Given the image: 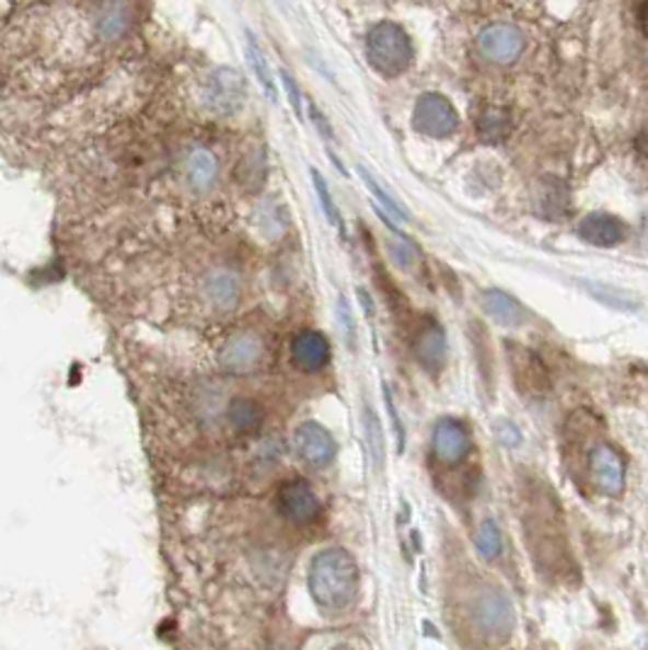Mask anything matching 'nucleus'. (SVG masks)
<instances>
[{
    "mask_svg": "<svg viewBox=\"0 0 648 650\" xmlns=\"http://www.w3.org/2000/svg\"><path fill=\"white\" fill-rule=\"evenodd\" d=\"M308 588L324 612H342L359 594V566L344 548H327L310 562Z\"/></svg>",
    "mask_w": 648,
    "mask_h": 650,
    "instance_id": "f257e3e1",
    "label": "nucleus"
},
{
    "mask_svg": "<svg viewBox=\"0 0 648 650\" xmlns=\"http://www.w3.org/2000/svg\"><path fill=\"white\" fill-rule=\"evenodd\" d=\"M366 57L378 73L395 79L409 69L415 51L403 27L395 23H378L366 37Z\"/></svg>",
    "mask_w": 648,
    "mask_h": 650,
    "instance_id": "f03ea898",
    "label": "nucleus"
},
{
    "mask_svg": "<svg viewBox=\"0 0 648 650\" xmlns=\"http://www.w3.org/2000/svg\"><path fill=\"white\" fill-rule=\"evenodd\" d=\"M473 624L481 634L495 638V641H502L512 634L514 628V606L500 590H483L475 594L473 606Z\"/></svg>",
    "mask_w": 648,
    "mask_h": 650,
    "instance_id": "7ed1b4c3",
    "label": "nucleus"
},
{
    "mask_svg": "<svg viewBox=\"0 0 648 650\" xmlns=\"http://www.w3.org/2000/svg\"><path fill=\"white\" fill-rule=\"evenodd\" d=\"M244 97H246L244 79L236 69L220 67L205 79L202 103L212 115L230 117L234 113H240V107L244 105Z\"/></svg>",
    "mask_w": 648,
    "mask_h": 650,
    "instance_id": "20e7f679",
    "label": "nucleus"
},
{
    "mask_svg": "<svg viewBox=\"0 0 648 650\" xmlns=\"http://www.w3.org/2000/svg\"><path fill=\"white\" fill-rule=\"evenodd\" d=\"M198 295L202 305L208 307V312L218 314V317H224V314H232L236 307H240L242 280L232 268L227 266L210 268L200 280Z\"/></svg>",
    "mask_w": 648,
    "mask_h": 650,
    "instance_id": "39448f33",
    "label": "nucleus"
},
{
    "mask_svg": "<svg viewBox=\"0 0 648 650\" xmlns=\"http://www.w3.org/2000/svg\"><path fill=\"white\" fill-rule=\"evenodd\" d=\"M413 125H415L417 132L441 139V137H449V135L456 132L459 115H456V111H453V105L447 101L444 95L425 93L415 105Z\"/></svg>",
    "mask_w": 648,
    "mask_h": 650,
    "instance_id": "423d86ee",
    "label": "nucleus"
},
{
    "mask_svg": "<svg viewBox=\"0 0 648 650\" xmlns=\"http://www.w3.org/2000/svg\"><path fill=\"white\" fill-rule=\"evenodd\" d=\"M276 504L280 516L296 526H305L320 516V497L305 480H293L280 487Z\"/></svg>",
    "mask_w": 648,
    "mask_h": 650,
    "instance_id": "0eeeda50",
    "label": "nucleus"
},
{
    "mask_svg": "<svg viewBox=\"0 0 648 650\" xmlns=\"http://www.w3.org/2000/svg\"><path fill=\"white\" fill-rule=\"evenodd\" d=\"M293 446L310 468H327L337 456V443H334L332 433L317 421H302L293 433Z\"/></svg>",
    "mask_w": 648,
    "mask_h": 650,
    "instance_id": "6e6552de",
    "label": "nucleus"
},
{
    "mask_svg": "<svg viewBox=\"0 0 648 650\" xmlns=\"http://www.w3.org/2000/svg\"><path fill=\"white\" fill-rule=\"evenodd\" d=\"M526 37L514 25H490L478 35V49L493 63H512L522 57Z\"/></svg>",
    "mask_w": 648,
    "mask_h": 650,
    "instance_id": "1a4fd4ad",
    "label": "nucleus"
},
{
    "mask_svg": "<svg viewBox=\"0 0 648 650\" xmlns=\"http://www.w3.org/2000/svg\"><path fill=\"white\" fill-rule=\"evenodd\" d=\"M264 356H266L264 341L252 332H242V334H234V337L222 346L220 361L230 373L246 375L264 363Z\"/></svg>",
    "mask_w": 648,
    "mask_h": 650,
    "instance_id": "9d476101",
    "label": "nucleus"
},
{
    "mask_svg": "<svg viewBox=\"0 0 648 650\" xmlns=\"http://www.w3.org/2000/svg\"><path fill=\"white\" fill-rule=\"evenodd\" d=\"M220 181V161L205 147H193L183 161V183L190 193H210Z\"/></svg>",
    "mask_w": 648,
    "mask_h": 650,
    "instance_id": "9b49d317",
    "label": "nucleus"
},
{
    "mask_svg": "<svg viewBox=\"0 0 648 650\" xmlns=\"http://www.w3.org/2000/svg\"><path fill=\"white\" fill-rule=\"evenodd\" d=\"M592 480L604 495H622L624 490V461L617 451L602 443L590 456Z\"/></svg>",
    "mask_w": 648,
    "mask_h": 650,
    "instance_id": "f8f14e48",
    "label": "nucleus"
},
{
    "mask_svg": "<svg viewBox=\"0 0 648 650\" xmlns=\"http://www.w3.org/2000/svg\"><path fill=\"white\" fill-rule=\"evenodd\" d=\"M290 356H293V363L300 368V371L320 373L332 359V346L327 339H324V334L305 329L293 339Z\"/></svg>",
    "mask_w": 648,
    "mask_h": 650,
    "instance_id": "ddd939ff",
    "label": "nucleus"
},
{
    "mask_svg": "<svg viewBox=\"0 0 648 650\" xmlns=\"http://www.w3.org/2000/svg\"><path fill=\"white\" fill-rule=\"evenodd\" d=\"M431 449H435V456L441 463H459L471 449L468 431L459 421L439 419L435 427V437H431Z\"/></svg>",
    "mask_w": 648,
    "mask_h": 650,
    "instance_id": "4468645a",
    "label": "nucleus"
},
{
    "mask_svg": "<svg viewBox=\"0 0 648 650\" xmlns=\"http://www.w3.org/2000/svg\"><path fill=\"white\" fill-rule=\"evenodd\" d=\"M132 25V5L129 0H105L95 15V30L105 42L120 39Z\"/></svg>",
    "mask_w": 648,
    "mask_h": 650,
    "instance_id": "2eb2a0df",
    "label": "nucleus"
},
{
    "mask_svg": "<svg viewBox=\"0 0 648 650\" xmlns=\"http://www.w3.org/2000/svg\"><path fill=\"white\" fill-rule=\"evenodd\" d=\"M578 234L592 246H614L624 240L626 230L617 217L595 212V214H588L586 220L580 222Z\"/></svg>",
    "mask_w": 648,
    "mask_h": 650,
    "instance_id": "dca6fc26",
    "label": "nucleus"
},
{
    "mask_svg": "<svg viewBox=\"0 0 648 650\" xmlns=\"http://www.w3.org/2000/svg\"><path fill=\"white\" fill-rule=\"evenodd\" d=\"M415 353H417V361L423 363L427 371L437 373L447 359L444 332H441L437 324H429V327L419 332V337L415 341Z\"/></svg>",
    "mask_w": 648,
    "mask_h": 650,
    "instance_id": "f3484780",
    "label": "nucleus"
},
{
    "mask_svg": "<svg viewBox=\"0 0 648 650\" xmlns=\"http://www.w3.org/2000/svg\"><path fill=\"white\" fill-rule=\"evenodd\" d=\"M481 300L485 312L498 324H505V327H517L524 320V310L520 307V302L512 300L502 290H485Z\"/></svg>",
    "mask_w": 648,
    "mask_h": 650,
    "instance_id": "a211bd4d",
    "label": "nucleus"
},
{
    "mask_svg": "<svg viewBox=\"0 0 648 650\" xmlns=\"http://www.w3.org/2000/svg\"><path fill=\"white\" fill-rule=\"evenodd\" d=\"M244 54H246V61H250V67H252L254 79L264 89L268 101L278 103V89H276V81H274V76H271V69H268V61L264 57V51H262V47H258V42H256V37L252 35L250 30H246Z\"/></svg>",
    "mask_w": 648,
    "mask_h": 650,
    "instance_id": "6ab92c4d",
    "label": "nucleus"
},
{
    "mask_svg": "<svg viewBox=\"0 0 648 650\" xmlns=\"http://www.w3.org/2000/svg\"><path fill=\"white\" fill-rule=\"evenodd\" d=\"M262 421H264V411L254 403V399L240 397V399H234L230 409H227V425L240 433L256 431L258 427H262Z\"/></svg>",
    "mask_w": 648,
    "mask_h": 650,
    "instance_id": "aec40b11",
    "label": "nucleus"
},
{
    "mask_svg": "<svg viewBox=\"0 0 648 650\" xmlns=\"http://www.w3.org/2000/svg\"><path fill=\"white\" fill-rule=\"evenodd\" d=\"M359 173H361V178H363V183H366V188H369V190L373 193V198H375L373 208L385 217L387 224L393 227L391 220H395V222H407V220H409V214H407V210L403 208V205H400V202L393 198V195H387L381 186H378V181L371 176L369 171H366L363 166H359Z\"/></svg>",
    "mask_w": 648,
    "mask_h": 650,
    "instance_id": "412c9836",
    "label": "nucleus"
},
{
    "mask_svg": "<svg viewBox=\"0 0 648 650\" xmlns=\"http://www.w3.org/2000/svg\"><path fill=\"white\" fill-rule=\"evenodd\" d=\"M363 427H366V441H369V451H371L373 465H375L378 471H381L383 468V461H385L383 427H381V421H378L375 411L369 405L363 407Z\"/></svg>",
    "mask_w": 648,
    "mask_h": 650,
    "instance_id": "4be33fe9",
    "label": "nucleus"
},
{
    "mask_svg": "<svg viewBox=\"0 0 648 650\" xmlns=\"http://www.w3.org/2000/svg\"><path fill=\"white\" fill-rule=\"evenodd\" d=\"M475 548H478L483 560H495L502 554V534L493 519H485V522L478 526V534H475Z\"/></svg>",
    "mask_w": 648,
    "mask_h": 650,
    "instance_id": "5701e85b",
    "label": "nucleus"
},
{
    "mask_svg": "<svg viewBox=\"0 0 648 650\" xmlns=\"http://www.w3.org/2000/svg\"><path fill=\"white\" fill-rule=\"evenodd\" d=\"M310 173H312V183H315V190H317V198H320V205H322L324 214H327V220H329L334 227H339V232L344 234L342 217H339L337 205H334V198H332V193H329V188H327V181L322 178V173H320L317 169H312Z\"/></svg>",
    "mask_w": 648,
    "mask_h": 650,
    "instance_id": "b1692460",
    "label": "nucleus"
},
{
    "mask_svg": "<svg viewBox=\"0 0 648 650\" xmlns=\"http://www.w3.org/2000/svg\"><path fill=\"white\" fill-rule=\"evenodd\" d=\"M586 288L600 302H604V305H612V307H620V310H636V307H639L636 302H632V298L626 295V292H622L617 288H608V286H600V283H590Z\"/></svg>",
    "mask_w": 648,
    "mask_h": 650,
    "instance_id": "393cba45",
    "label": "nucleus"
},
{
    "mask_svg": "<svg viewBox=\"0 0 648 650\" xmlns=\"http://www.w3.org/2000/svg\"><path fill=\"white\" fill-rule=\"evenodd\" d=\"M387 248H391V254H393V258H395V264L400 266V268H405V270H413L415 266H417V262H419V254H417V248L409 244L405 236H400V240H393L391 244H387Z\"/></svg>",
    "mask_w": 648,
    "mask_h": 650,
    "instance_id": "a878e982",
    "label": "nucleus"
},
{
    "mask_svg": "<svg viewBox=\"0 0 648 650\" xmlns=\"http://www.w3.org/2000/svg\"><path fill=\"white\" fill-rule=\"evenodd\" d=\"M280 81H284V89H286V95L290 105H293V113L302 120V95H300V89L293 76H290L286 69H280Z\"/></svg>",
    "mask_w": 648,
    "mask_h": 650,
    "instance_id": "bb28decb",
    "label": "nucleus"
},
{
    "mask_svg": "<svg viewBox=\"0 0 648 650\" xmlns=\"http://www.w3.org/2000/svg\"><path fill=\"white\" fill-rule=\"evenodd\" d=\"M337 314H339V322H342V327H344V334H347V344L354 346V339H356L354 314H351L349 302L344 300V298H339V302H337Z\"/></svg>",
    "mask_w": 648,
    "mask_h": 650,
    "instance_id": "cd10ccee",
    "label": "nucleus"
},
{
    "mask_svg": "<svg viewBox=\"0 0 648 650\" xmlns=\"http://www.w3.org/2000/svg\"><path fill=\"white\" fill-rule=\"evenodd\" d=\"M383 397H385V407H387V415H391V421H393V429H395V437H397V443H400V449H403V443H405V429H403V421H400V417H397V409H395V405H393V395H391V387H387L385 383H383Z\"/></svg>",
    "mask_w": 648,
    "mask_h": 650,
    "instance_id": "c85d7f7f",
    "label": "nucleus"
},
{
    "mask_svg": "<svg viewBox=\"0 0 648 650\" xmlns=\"http://www.w3.org/2000/svg\"><path fill=\"white\" fill-rule=\"evenodd\" d=\"M310 117H312V123L317 125V129L322 132V137H324V139H332V127L327 125V120H324V115L317 111V105H315V103H310Z\"/></svg>",
    "mask_w": 648,
    "mask_h": 650,
    "instance_id": "c756f323",
    "label": "nucleus"
},
{
    "mask_svg": "<svg viewBox=\"0 0 648 650\" xmlns=\"http://www.w3.org/2000/svg\"><path fill=\"white\" fill-rule=\"evenodd\" d=\"M639 27L644 32V37H648V0H644L639 8Z\"/></svg>",
    "mask_w": 648,
    "mask_h": 650,
    "instance_id": "7c9ffc66",
    "label": "nucleus"
}]
</instances>
